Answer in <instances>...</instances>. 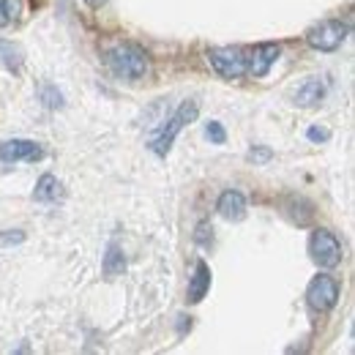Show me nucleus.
I'll return each instance as SVG.
<instances>
[{
  "label": "nucleus",
  "mask_w": 355,
  "mask_h": 355,
  "mask_svg": "<svg viewBox=\"0 0 355 355\" xmlns=\"http://www.w3.org/2000/svg\"><path fill=\"white\" fill-rule=\"evenodd\" d=\"M107 66L115 77L121 80H145L148 71H150V60H148V52L142 49L139 44H115L110 52H107Z\"/></svg>",
  "instance_id": "nucleus-1"
},
{
  "label": "nucleus",
  "mask_w": 355,
  "mask_h": 355,
  "mask_svg": "<svg viewBox=\"0 0 355 355\" xmlns=\"http://www.w3.org/2000/svg\"><path fill=\"white\" fill-rule=\"evenodd\" d=\"M197 112H200L197 101H183V104L175 110V115H173V118H170L159 132L150 137L148 148H150L156 156H167V153H170V148H173V142H175V137L183 132L194 118H197Z\"/></svg>",
  "instance_id": "nucleus-2"
},
{
  "label": "nucleus",
  "mask_w": 355,
  "mask_h": 355,
  "mask_svg": "<svg viewBox=\"0 0 355 355\" xmlns=\"http://www.w3.org/2000/svg\"><path fill=\"white\" fill-rule=\"evenodd\" d=\"M208 60L224 80L246 77V49L243 46H214V49H208Z\"/></svg>",
  "instance_id": "nucleus-3"
},
{
  "label": "nucleus",
  "mask_w": 355,
  "mask_h": 355,
  "mask_svg": "<svg viewBox=\"0 0 355 355\" xmlns=\"http://www.w3.org/2000/svg\"><path fill=\"white\" fill-rule=\"evenodd\" d=\"M347 39V25L342 19H322L306 31V44L317 52H334Z\"/></svg>",
  "instance_id": "nucleus-4"
},
{
  "label": "nucleus",
  "mask_w": 355,
  "mask_h": 355,
  "mask_svg": "<svg viewBox=\"0 0 355 355\" xmlns=\"http://www.w3.org/2000/svg\"><path fill=\"white\" fill-rule=\"evenodd\" d=\"M309 254L320 268H336L342 263V243L331 230H314L309 235Z\"/></svg>",
  "instance_id": "nucleus-5"
},
{
  "label": "nucleus",
  "mask_w": 355,
  "mask_h": 355,
  "mask_svg": "<svg viewBox=\"0 0 355 355\" xmlns=\"http://www.w3.org/2000/svg\"><path fill=\"white\" fill-rule=\"evenodd\" d=\"M336 301H339V284H336V279L328 276V273L314 276L309 282V287H306V304H309V309L325 314V311H331L336 306Z\"/></svg>",
  "instance_id": "nucleus-6"
},
{
  "label": "nucleus",
  "mask_w": 355,
  "mask_h": 355,
  "mask_svg": "<svg viewBox=\"0 0 355 355\" xmlns=\"http://www.w3.org/2000/svg\"><path fill=\"white\" fill-rule=\"evenodd\" d=\"M44 156L42 145L33 139H8L0 145V162L3 164H17V162H39Z\"/></svg>",
  "instance_id": "nucleus-7"
},
{
  "label": "nucleus",
  "mask_w": 355,
  "mask_h": 355,
  "mask_svg": "<svg viewBox=\"0 0 355 355\" xmlns=\"http://www.w3.org/2000/svg\"><path fill=\"white\" fill-rule=\"evenodd\" d=\"M279 44H257L246 49V74L249 77H266L270 66L279 60Z\"/></svg>",
  "instance_id": "nucleus-8"
},
{
  "label": "nucleus",
  "mask_w": 355,
  "mask_h": 355,
  "mask_svg": "<svg viewBox=\"0 0 355 355\" xmlns=\"http://www.w3.org/2000/svg\"><path fill=\"white\" fill-rule=\"evenodd\" d=\"M216 211L227 222H241L246 216V197L241 191H235V189H227L219 197V202H216Z\"/></svg>",
  "instance_id": "nucleus-9"
},
{
  "label": "nucleus",
  "mask_w": 355,
  "mask_h": 355,
  "mask_svg": "<svg viewBox=\"0 0 355 355\" xmlns=\"http://www.w3.org/2000/svg\"><path fill=\"white\" fill-rule=\"evenodd\" d=\"M211 290V268L202 260H197L194 266V276L189 279V304H200Z\"/></svg>",
  "instance_id": "nucleus-10"
},
{
  "label": "nucleus",
  "mask_w": 355,
  "mask_h": 355,
  "mask_svg": "<svg viewBox=\"0 0 355 355\" xmlns=\"http://www.w3.org/2000/svg\"><path fill=\"white\" fill-rule=\"evenodd\" d=\"M104 276L107 279H115V276H121L123 270H126V257H123V252H121V246L118 243H110L107 246V254H104Z\"/></svg>",
  "instance_id": "nucleus-11"
},
{
  "label": "nucleus",
  "mask_w": 355,
  "mask_h": 355,
  "mask_svg": "<svg viewBox=\"0 0 355 355\" xmlns=\"http://www.w3.org/2000/svg\"><path fill=\"white\" fill-rule=\"evenodd\" d=\"M322 93H325L322 83L320 80H309V83H304V88L295 93V104L298 107H314L322 98Z\"/></svg>",
  "instance_id": "nucleus-12"
},
{
  "label": "nucleus",
  "mask_w": 355,
  "mask_h": 355,
  "mask_svg": "<svg viewBox=\"0 0 355 355\" xmlns=\"http://www.w3.org/2000/svg\"><path fill=\"white\" fill-rule=\"evenodd\" d=\"M58 178L55 175H42L39 178V183H36V191H33V200H39V202H52V200H58Z\"/></svg>",
  "instance_id": "nucleus-13"
},
{
  "label": "nucleus",
  "mask_w": 355,
  "mask_h": 355,
  "mask_svg": "<svg viewBox=\"0 0 355 355\" xmlns=\"http://www.w3.org/2000/svg\"><path fill=\"white\" fill-rule=\"evenodd\" d=\"M0 60H3V66L8 71H19L22 69V52H19V46H14L11 42H3L0 39Z\"/></svg>",
  "instance_id": "nucleus-14"
},
{
  "label": "nucleus",
  "mask_w": 355,
  "mask_h": 355,
  "mask_svg": "<svg viewBox=\"0 0 355 355\" xmlns=\"http://www.w3.org/2000/svg\"><path fill=\"white\" fill-rule=\"evenodd\" d=\"M22 11V0H0V28L17 19Z\"/></svg>",
  "instance_id": "nucleus-15"
},
{
  "label": "nucleus",
  "mask_w": 355,
  "mask_h": 355,
  "mask_svg": "<svg viewBox=\"0 0 355 355\" xmlns=\"http://www.w3.org/2000/svg\"><path fill=\"white\" fill-rule=\"evenodd\" d=\"M205 137L214 142V145H224V139H227V132H224V126L219 121H211L208 126H205Z\"/></svg>",
  "instance_id": "nucleus-16"
},
{
  "label": "nucleus",
  "mask_w": 355,
  "mask_h": 355,
  "mask_svg": "<svg viewBox=\"0 0 355 355\" xmlns=\"http://www.w3.org/2000/svg\"><path fill=\"white\" fill-rule=\"evenodd\" d=\"M25 241V235L19 232V230H14V232H6V235H0V246H14V243H22Z\"/></svg>",
  "instance_id": "nucleus-17"
},
{
  "label": "nucleus",
  "mask_w": 355,
  "mask_h": 355,
  "mask_svg": "<svg viewBox=\"0 0 355 355\" xmlns=\"http://www.w3.org/2000/svg\"><path fill=\"white\" fill-rule=\"evenodd\" d=\"M306 137H309L311 142H325V139L331 137V132H328V129H317V126H311L309 132H306Z\"/></svg>",
  "instance_id": "nucleus-18"
},
{
  "label": "nucleus",
  "mask_w": 355,
  "mask_h": 355,
  "mask_svg": "<svg viewBox=\"0 0 355 355\" xmlns=\"http://www.w3.org/2000/svg\"><path fill=\"white\" fill-rule=\"evenodd\" d=\"M44 104L46 107H60L63 101H60V93H55V88H44Z\"/></svg>",
  "instance_id": "nucleus-19"
},
{
  "label": "nucleus",
  "mask_w": 355,
  "mask_h": 355,
  "mask_svg": "<svg viewBox=\"0 0 355 355\" xmlns=\"http://www.w3.org/2000/svg\"><path fill=\"white\" fill-rule=\"evenodd\" d=\"M249 159H254V162H268V159H270V150H268V148H252V150H249Z\"/></svg>",
  "instance_id": "nucleus-20"
},
{
  "label": "nucleus",
  "mask_w": 355,
  "mask_h": 355,
  "mask_svg": "<svg viewBox=\"0 0 355 355\" xmlns=\"http://www.w3.org/2000/svg\"><path fill=\"white\" fill-rule=\"evenodd\" d=\"M180 322H178V331L180 334H186V328H191V317H178Z\"/></svg>",
  "instance_id": "nucleus-21"
},
{
  "label": "nucleus",
  "mask_w": 355,
  "mask_h": 355,
  "mask_svg": "<svg viewBox=\"0 0 355 355\" xmlns=\"http://www.w3.org/2000/svg\"><path fill=\"white\" fill-rule=\"evenodd\" d=\"M197 230H200V235H197V241H200V243H208V241H205V238H208V224L202 222V224H200V227H197Z\"/></svg>",
  "instance_id": "nucleus-22"
},
{
  "label": "nucleus",
  "mask_w": 355,
  "mask_h": 355,
  "mask_svg": "<svg viewBox=\"0 0 355 355\" xmlns=\"http://www.w3.org/2000/svg\"><path fill=\"white\" fill-rule=\"evenodd\" d=\"M85 3H88L90 8H101V3H104V0H85Z\"/></svg>",
  "instance_id": "nucleus-23"
}]
</instances>
